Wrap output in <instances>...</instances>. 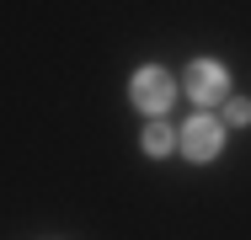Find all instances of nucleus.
Returning <instances> with one entry per match:
<instances>
[{
  "label": "nucleus",
  "instance_id": "1",
  "mask_svg": "<svg viewBox=\"0 0 251 240\" xmlns=\"http://www.w3.org/2000/svg\"><path fill=\"white\" fill-rule=\"evenodd\" d=\"M171 96H176V80H171L166 70L145 64V70L134 75V107H139V112H166Z\"/></svg>",
  "mask_w": 251,
  "mask_h": 240
},
{
  "label": "nucleus",
  "instance_id": "2",
  "mask_svg": "<svg viewBox=\"0 0 251 240\" xmlns=\"http://www.w3.org/2000/svg\"><path fill=\"white\" fill-rule=\"evenodd\" d=\"M219 144H225V123H219V118H193V123L182 128V155H187V160H214Z\"/></svg>",
  "mask_w": 251,
  "mask_h": 240
},
{
  "label": "nucleus",
  "instance_id": "3",
  "mask_svg": "<svg viewBox=\"0 0 251 240\" xmlns=\"http://www.w3.org/2000/svg\"><path fill=\"white\" fill-rule=\"evenodd\" d=\"M230 91V75H225V64H214V59H198L193 70H187V96L208 107V101H219V96Z\"/></svg>",
  "mask_w": 251,
  "mask_h": 240
},
{
  "label": "nucleus",
  "instance_id": "4",
  "mask_svg": "<svg viewBox=\"0 0 251 240\" xmlns=\"http://www.w3.org/2000/svg\"><path fill=\"white\" fill-rule=\"evenodd\" d=\"M166 149H171V128L166 123H150L145 128V155H166Z\"/></svg>",
  "mask_w": 251,
  "mask_h": 240
},
{
  "label": "nucleus",
  "instance_id": "5",
  "mask_svg": "<svg viewBox=\"0 0 251 240\" xmlns=\"http://www.w3.org/2000/svg\"><path fill=\"white\" fill-rule=\"evenodd\" d=\"M225 123H251V101L246 96H235V101L225 107Z\"/></svg>",
  "mask_w": 251,
  "mask_h": 240
}]
</instances>
